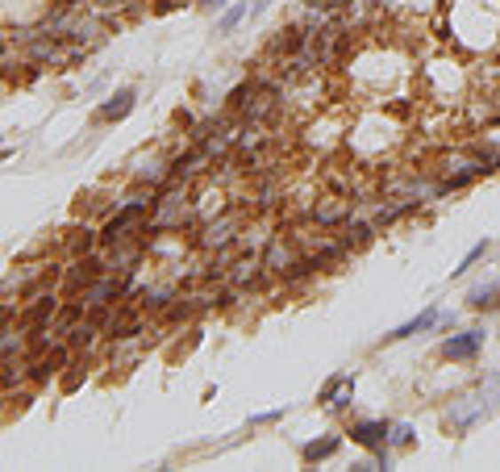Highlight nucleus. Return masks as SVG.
I'll list each match as a JSON object with an SVG mask.
<instances>
[{
  "mask_svg": "<svg viewBox=\"0 0 500 472\" xmlns=\"http://www.w3.org/2000/svg\"><path fill=\"white\" fill-rule=\"evenodd\" d=\"M488 414H492V410H488V402L480 397V393H463V397L447 402V410H442V422H447L450 435H472Z\"/></svg>",
  "mask_w": 500,
  "mask_h": 472,
  "instance_id": "obj_1",
  "label": "nucleus"
},
{
  "mask_svg": "<svg viewBox=\"0 0 500 472\" xmlns=\"http://www.w3.org/2000/svg\"><path fill=\"white\" fill-rule=\"evenodd\" d=\"M484 343H488V334L480 331V326H463V331L442 339L438 356H442L447 364H475L480 356H484Z\"/></svg>",
  "mask_w": 500,
  "mask_h": 472,
  "instance_id": "obj_2",
  "label": "nucleus"
},
{
  "mask_svg": "<svg viewBox=\"0 0 500 472\" xmlns=\"http://www.w3.org/2000/svg\"><path fill=\"white\" fill-rule=\"evenodd\" d=\"M388 418H359V422H351V444H359L363 452H384L388 447Z\"/></svg>",
  "mask_w": 500,
  "mask_h": 472,
  "instance_id": "obj_3",
  "label": "nucleus"
},
{
  "mask_svg": "<svg viewBox=\"0 0 500 472\" xmlns=\"http://www.w3.org/2000/svg\"><path fill=\"white\" fill-rule=\"evenodd\" d=\"M447 322V309H438V306H425L417 314V318H409V322H401L396 331H388L384 339L388 343H401V339H413V334H425V331H433V326H442Z\"/></svg>",
  "mask_w": 500,
  "mask_h": 472,
  "instance_id": "obj_4",
  "label": "nucleus"
},
{
  "mask_svg": "<svg viewBox=\"0 0 500 472\" xmlns=\"http://www.w3.org/2000/svg\"><path fill=\"white\" fill-rule=\"evenodd\" d=\"M463 301H467L472 314H496L500 309V276H488V280H480V284H472Z\"/></svg>",
  "mask_w": 500,
  "mask_h": 472,
  "instance_id": "obj_5",
  "label": "nucleus"
},
{
  "mask_svg": "<svg viewBox=\"0 0 500 472\" xmlns=\"http://www.w3.org/2000/svg\"><path fill=\"white\" fill-rule=\"evenodd\" d=\"M351 397H354V376L351 372H334L321 385V393H317V402L334 405V410H346V405H351Z\"/></svg>",
  "mask_w": 500,
  "mask_h": 472,
  "instance_id": "obj_6",
  "label": "nucleus"
},
{
  "mask_svg": "<svg viewBox=\"0 0 500 472\" xmlns=\"http://www.w3.org/2000/svg\"><path fill=\"white\" fill-rule=\"evenodd\" d=\"M342 439H346V435H338V431L321 435V439H309V444L300 447V460H305V464H321V460L338 456V452H342Z\"/></svg>",
  "mask_w": 500,
  "mask_h": 472,
  "instance_id": "obj_7",
  "label": "nucleus"
},
{
  "mask_svg": "<svg viewBox=\"0 0 500 472\" xmlns=\"http://www.w3.org/2000/svg\"><path fill=\"white\" fill-rule=\"evenodd\" d=\"M313 222H317V226H342V222H351V201H342V196H329L325 205L313 209Z\"/></svg>",
  "mask_w": 500,
  "mask_h": 472,
  "instance_id": "obj_8",
  "label": "nucleus"
},
{
  "mask_svg": "<svg viewBox=\"0 0 500 472\" xmlns=\"http://www.w3.org/2000/svg\"><path fill=\"white\" fill-rule=\"evenodd\" d=\"M130 109H134V88H122L117 97H108V105L96 109V117L100 122H122V117H130Z\"/></svg>",
  "mask_w": 500,
  "mask_h": 472,
  "instance_id": "obj_9",
  "label": "nucleus"
},
{
  "mask_svg": "<svg viewBox=\"0 0 500 472\" xmlns=\"http://www.w3.org/2000/svg\"><path fill=\"white\" fill-rule=\"evenodd\" d=\"M413 444H417L413 422H393V427H388V452H409Z\"/></svg>",
  "mask_w": 500,
  "mask_h": 472,
  "instance_id": "obj_10",
  "label": "nucleus"
},
{
  "mask_svg": "<svg viewBox=\"0 0 500 472\" xmlns=\"http://www.w3.org/2000/svg\"><path fill=\"white\" fill-rule=\"evenodd\" d=\"M138 213H142V201H130V205H125L122 213H117V218H113V222L105 226V243H113V238H122V230H125L130 222H134Z\"/></svg>",
  "mask_w": 500,
  "mask_h": 472,
  "instance_id": "obj_11",
  "label": "nucleus"
},
{
  "mask_svg": "<svg viewBox=\"0 0 500 472\" xmlns=\"http://www.w3.org/2000/svg\"><path fill=\"white\" fill-rule=\"evenodd\" d=\"M488 251H492V238H480V243H475V247L459 260V268H450V276H467V272H472V268L480 264V260H484Z\"/></svg>",
  "mask_w": 500,
  "mask_h": 472,
  "instance_id": "obj_12",
  "label": "nucleus"
},
{
  "mask_svg": "<svg viewBox=\"0 0 500 472\" xmlns=\"http://www.w3.org/2000/svg\"><path fill=\"white\" fill-rule=\"evenodd\" d=\"M288 264H292V247H284V238H275L267 251V268L271 272H284Z\"/></svg>",
  "mask_w": 500,
  "mask_h": 472,
  "instance_id": "obj_13",
  "label": "nucleus"
},
{
  "mask_svg": "<svg viewBox=\"0 0 500 472\" xmlns=\"http://www.w3.org/2000/svg\"><path fill=\"white\" fill-rule=\"evenodd\" d=\"M250 13V4H230L226 13H221V21H217V34H234L238 29V21Z\"/></svg>",
  "mask_w": 500,
  "mask_h": 472,
  "instance_id": "obj_14",
  "label": "nucleus"
},
{
  "mask_svg": "<svg viewBox=\"0 0 500 472\" xmlns=\"http://www.w3.org/2000/svg\"><path fill=\"white\" fill-rule=\"evenodd\" d=\"M284 418V405H275V410H263V414L250 418V427H271V422H280Z\"/></svg>",
  "mask_w": 500,
  "mask_h": 472,
  "instance_id": "obj_15",
  "label": "nucleus"
},
{
  "mask_svg": "<svg viewBox=\"0 0 500 472\" xmlns=\"http://www.w3.org/2000/svg\"><path fill=\"white\" fill-rule=\"evenodd\" d=\"M267 4H275V0H255V4H250V17H258L263 9H267Z\"/></svg>",
  "mask_w": 500,
  "mask_h": 472,
  "instance_id": "obj_16",
  "label": "nucleus"
},
{
  "mask_svg": "<svg viewBox=\"0 0 500 472\" xmlns=\"http://www.w3.org/2000/svg\"><path fill=\"white\" fill-rule=\"evenodd\" d=\"M204 4H209V9H226L230 0H204Z\"/></svg>",
  "mask_w": 500,
  "mask_h": 472,
  "instance_id": "obj_17",
  "label": "nucleus"
},
{
  "mask_svg": "<svg viewBox=\"0 0 500 472\" xmlns=\"http://www.w3.org/2000/svg\"><path fill=\"white\" fill-rule=\"evenodd\" d=\"M496 314H500V309H496Z\"/></svg>",
  "mask_w": 500,
  "mask_h": 472,
  "instance_id": "obj_18",
  "label": "nucleus"
}]
</instances>
